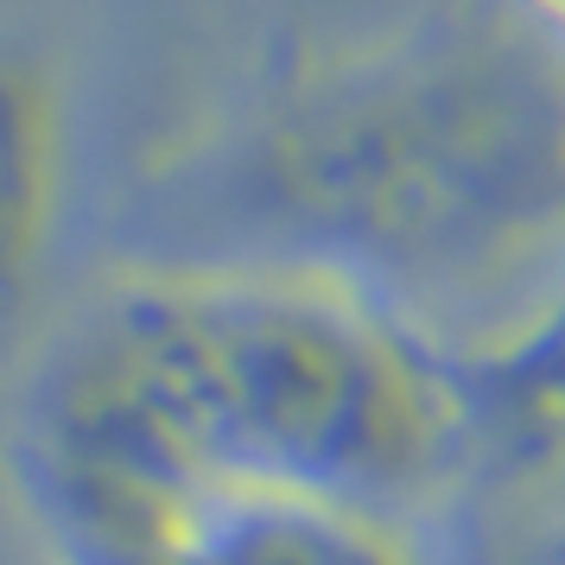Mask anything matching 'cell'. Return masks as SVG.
Masks as SVG:
<instances>
[{
    "instance_id": "cell-2",
    "label": "cell",
    "mask_w": 565,
    "mask_h": 565,
    "mask_svg": "<svg viewBox=\"0 0 565 565\" xmlns=\"http://www.w3.org/2000/svg\"><path fill=\"white\" fill-rule=\"evenodd\" d=\"M20 438L401 514L470 463L445 343L311 260L128 267L64 324Z\"/></svg>"
},
{
    "instance_id": "cell-3",
    "label": "cell",
    "mask_w": 565,
    "mask_h": 565,
    "mask_svg": "<svg viewBox=\"0 0 565 565\" xmlns=\"http://www.w3.org/2000/svg\"><path fill=\"white\" fill-rule=\"evenodd\" d=\"M52 565H426L401 514L45 438L7 445Z\"/></svg>"
},
{
    "instance_id": "cell-4",
    "label": "cell",
    "mask_w": 565,
    "mask_h": 565,
    "mask_svg": "<svg viewBox=\"0 0 565 565\" xmlns=\"http://www.w3.org/2000/svg\"><path fill=\"white\" fill-rule=\"evenodd\" d=\"M71 128L45 57L0 45V318L32 299L64 216Z\"/></svg>"
},
{
    "instance_id": "cell-1",
    "label": "cell",
    "mask_w": 565,
    "mask_h": 565,
    "mask_svg": "<svg viewBox=\"0 0 565 565\" xmlns=\"http://www.w3.org/2000/svg\"><path fill=\"white\" fill-rule=\"evenodd\" d=\"M274 260L350 274L445 350L565 306V32L470 13L280 77L223 153Z\"/></svg>"
},
{
    "instance_id": "cell-5",
    "label": "cell",
    "mask_w": 565,
    "mask_h": 565,
    "mask_svg": "<svg viewBox=\"0 0 565 565\" xmlns=\"http://www.w3.org/2000/svg\"><path fill=\"white\" fill-rule=\"evenodd\" d=\"M546 565H565V514L553 521V534H546Z\"/></svg>"
},
{
    "instance_id": "cell-6",
    "label": "cell",
    "mask_w": 565,
    "mask_h": 565,
    "mask_svg": "<svg viewBox=\"0 0 565 565\" xmlns=\"http://www.w3.org/2000/svg\"><path fill=\"white\" fill-rule=\"evenodd\" d=\"M534 13L546 20V26H559V32H565V0H534Z\"/></svg>"
}]
</instances>
